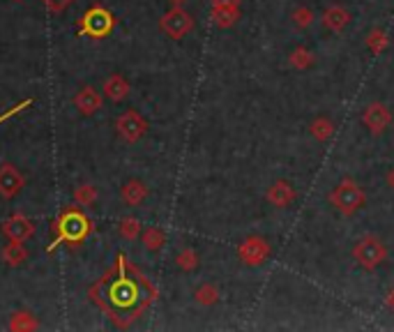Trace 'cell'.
I'll return each instance as SVG.
<instances>
[{
    "label": "cell",
    "mask_w": 394,
    "mask_h": 332,
    "mask_svg": "<svg viewBox=\"0 0 394 332\" xmlns=\"http://www.w3.org/2000/svg\"><path fill=\"white\" fill-rule=\"evenodd\" d=\"M210 19L217 28H233L240 21V5H212Z\"/></svg>",
    "instance_id": "cell-17"
},
{
    "label": "cell",
    "mask_w": 394,
    "mask_h": 332,
    "mask_svg": "<svg viewBox=\"0 0 394 332\" xmlns=\"http://www.w3.org/2000/svg\"><path fill=\"white\" fill-rule=\"evenodd\" d=\"M97 201V187L95 185H79L74 190V203L81 205V208H88V205H95Z\"/></svg>",
    "instance_id": "cell-28"
},
{
    "label": "cell",
    "mask_w": 394,
    "mask_h": 332,
    "mask_svg": "<svg viewBox=\"0 0 394 332\" xmlns=\"http://www.w3.org/2000/svg\"><path fill=\"white\" fill-rule=\"evenodd\" d=\"M219 297H221L219 286L212 282L200 284V286L194 290V302L200 304V307H214V304L219 302Z\"/></svg>",
    "instance_id": "cell-22"
},
{
    "label": "cell",
    "mask_w": 394,
    "mask_h": 332,
    "mask_svg": "<svg viewBox=\"0 0 394 332\" xmlns=\"http://www.w3.org/2000/svg\"><path fill=\"white\" fill-rule=\"evenodd\" d=\"M385 183H387V187H390V190L394 192V166L390 171H387V176H385Z\"/></svg>",
    "instance_id": "cell-31"
},
{
    "label": "cell",
    "mask_w": 394,
    "mask_h": 332,
    "mask_svg": "<svg viewBox=\"0 0 394 332\" xmlns=\"http://www.w3.org/2000/svg\"><path fill=\"white\" fill-rule=\"evenodd\" d=\"M26 187V178L14 164H0V199H14Z\"/></svg>",
    "instance_id": "cell-11"
},
{
    "label": "cell",
    "mask_w": 394,
    "mask_h": 332,
    "mask_svg": "<svg viewBox=\"0 0 394 332\" xmlns=\"http://www.w3.org/2000/svg\"><path fill=\"white\" fill-rule=\"evenodd\" d=\"M141 242H143V247L148 249L150 254L162 252L164 245H166V233H164V228H159V226H148V228H143Z\"/></svg>",
    "instance_id": "cell-20"
},
{
    "label": "cell",
    "mask_w": 394,
    "mask_h": 332,
    "mask_svg": "<svg viewBox=\"0 0 394 332\" xmlns=\"http://www.w3.org/2000/svg\"><path fill=\"white\" fill-rule=\"evenodd\" d=\"M176 266L182 270V273H196L198 266H200V256H198L196 249L185 247V249H180L178 256H176Z\"/></svg>",
    "instance_id": "cell-25"
},
{
    "label": "cell",
    "mask_w": 394,
    "mask_h": 332,
    "mask_svg": "<svg viewBox=\"0 0 394 332\" xmlns=\"http://www.w3.org/2000/svg\"><path fill=\"white\" fill-rule=\"evenodd\" d=\"M118 233H120L122 240H138L143 233V224L138 221L136 217H124L120 219V224H118Z\"/></svg>",
    "instance_id": "cell-27"
},
{
    "label": "cell",
    "mask_w": 394,
    "mask_h": 332,
    "mask_svg": "<svg viewBox=\"0 0 394 332\" xmlns=\"http://www.w3.org/2000/svg\"><path fill=\"white\" fill-rule=\"evenodd\" d=\"M0 259H3L5 266L19 268L28 261V249L24 247V242H12L10 240V245H5L3 252H0Z\"/></svg>",
    "instance_id": "cell-19"
},
{
    "label": "cell",
    "mask_w": 394,
    "mask_h": 332,
    "mask_svg": "<svg viewBox=\"0 0 394 332\" xmlns=\"http://www.w3.org/2000/svg\"><path fill=\"white\" fill-rule=\"evenodd\" d=\"M350 254H353V261L362 270H366V273H373V270H378L387 261L385 242L373 233H364L362 238H357Z\"/></svg>",
    "instance_id": "cell-4"
},
{
    "label": "cell",
    "mask_w": 394,
    "mask_h": 332,
    "mask_svg": "<svg viewBox=\"0 0 394 332\" xmlns=\"http://www.w3.org/2000/svg\"><path fill=\"white\" fill-rule=\"evenodd\" d=\"M309 134L316 138L318 143H328L332 136H335V122H332L330 116H316L314 120L309 122Z\"/></svg>",
    "instance_id": "cell-18"
},
{
    "label": "cell",
    "mask_w": 394,
    "mask_h": 332,
    "mask_svg": "<svg viewBox=\"0 0 394 332\" xmlns=\"http://www.w3.org/2000/svg\"><path fill=\"white\" fill-rule=\"evenodd\" d=\"M74 107L76 111H79L81 116H95L97 111L102 109V93L100 90H95L93 86H83L76 90V95H74Z\"/></svg>",
    "instance_id": "cell-13"
},
{
    "label": "cell",
    "mask_w": 394,
    "mask_h": 332,
    "mask_svg": "<svg viewBox=\"0 0 394 332\" xmlns=\"http://www.w3.org/2000/svg\"><path fill=\"white\" fill-rule=\"evenodd\" d=\"M366 46H369V51L373 55H380L387 51V46H390V37H387V33L383 28H371V30L366 33Z\"/></svg>",
    "instance_id": "cell-23"
},
{
    "label": "cell",
    "mask_w": 394,
    "mask_h": 332,
    "mask_svg": "<svg viewBox=\"0 0 394 332\" xmlns=\"http://www.w3.org/2000/svg\"><path fill=\"white\" fill-rule=\"evenodd\" d=\"M32 104V100H26V102H21V104H17V107H12V109H7L3 116H0V124H3L5 120H10L12 116H17V113H21V111L24 109H28Z\"/></svg>",
    "instance_id": "cell-30"
},
{
    "label": "cell",
    "mask_w": 394,
    "mask_h": 332,
    "mask_svg": "<svg viewBox=\"0 0 394 332\" xmlns=\"http://www.w3.org/2000/svg\"><path fill=\"white\" fill-rule=\"evenodd\" d=\"M288 65L297 69V72H304V69L314 65V53H311L307 46H295L293 51L288 53Z\"/></svg>",
    "instance_id": "cell-24"
},
{
    "label": "cell",
    "mask_w": 394,
    "mask_h": 332,
    "mask_svg": "<svg viewBox=\"0 0 394 332\" xmlns=\"http://www.w3.org/2000/svg\"><path fill=\"white\" fill-rule=\"evenodd\" d=\"M330 205L344 217H353L366 205V194L353 178H341L330 192Z\"/></svg>",
    "instance_id": "cell-3"
},
{
    "label": "cell",
    "mask_w": 394,
    "mask_h": 332,
    "mask_svg": "<svg viewBox=\"0 0 394 332\" xmlns=\"http://www.w3.org/2000/svg\"><path fill=\"white\" fill-rule=\"evenodd\" d=\"M159 28L164 35H169L171 39H182L185 35L194 30V17L185 7H171L169 12L159 19Z\"/></svg>",
    "instance_id": "cell-7"
},
{
    "label": "cell",
    "mask_w": 394,
    "mask_h": 332,
    "mask_svg": "<svg viewBox=\"0 0 394 332\" xmlns=\"http://www.w3.org/2000/svg\"><path fill=\"white\" fill-rule=\"evenodd\" d=\"M90 297L118 325H129L150 307L155 288L129 266L122 254H118L115 266L90 288Z\"/></svg>",
    "instance_id": "cell-1"
},
{
    "label": "cell",
    "mask_w": 394,
    "mask_h": 332,
    "mask_svg": "<svg viewBox=\"0 0 394 332\" xmlns=\"http://www.w3.org/2000/svg\"><path fill=\"white\" fill-rule=\"evenodd\" d=\"M90 233H93V221L88 219V214L83 212L81 208L69 205L51 224L53 242L46 247V252H53V249H58L60 245H65V242H69V245H79V242L86 240Z\"/></svg>",
    "instance_id": "cell-2"
},
{
    "label": "cell",
    "mask_w": 394,
    "mask_h": 332,
    "mask_svg": "<svg viewBox=\"0 0 394 332\" xmlns=\"http://www.w3.org/2000/svg\"><path fill=\"white\" fill-rule=\"evenodd\" d=\"M0 231H3V235L7 240H12V242H26L28 238H32L35 231H37V224L30 219V217H26V214H12V217H7L3 221V226H0Z\"/></svg>",
    "instance_id": "cell-10"
},
{
    "label": "cell",
    "mask_w": 394,
    "mask_h": 332,
    "mask_svg": "<svg viewBox=\"0 0 394 332\" xmlns=\"http://www.w3.org/2000/svg\"><path fill=\"white\" fill-rule=\"evenodd\" d=\"M113 28H115L113 12L106 10V7H102V5H95L81 17L79 28H76V35H79V37L104 39L113 33Z\"/></svg>",
    "instance_id": "cell-5"
},
{
    "label": "cell",
    "mask_w": 394,
    "mask_h": 332,
    "mask_svg": "<svg viewBox=\"0 0 394 332\" xmlns=\"http://www.w3.org/2000/svg\"><path fill=\"white\" fill-rule=\"evenodd\" d=\"M270 254H272V247H270L268 238H263L259 233L247 235L238 247V259L242 266H247V268L263 266V263L270 259Z\"/></svg>",
    "instance_id": "cell-6"
},
{
    "label": "cell",
    "mask_w": 394,
    "mask_h": 332,
    "mask_svg": "<svg viewBox=\"0 0 394 332\" xmlns=\"http://www.w3.org/2000/svg\"><path fill=\"white\" fill-rule=\"evenodd\" d=\"M212 5H240V0H210Z\"/></svg>",
    "instance_id": "cell-33"
},
{
    "label": "cell",
    "mask_w": 394,
    "mask_h": 332,
    "mask_svg": "<svg viewBox=\"0 0 394 332\" xmlns=\"http://www.w3.org/2000/svg\"><path fill=\"white\" fill-rule=\"evenodd\" d=\"M41 3L46 5V10H48V12L60 14V12H65L67 7L74 3V0H41Z\"/></svg>",
    "instance_id": "cell-29"
},
{
    "label": "cell",
    "mask_w": 394,
    "mask_h": 332,
    "mask_svg": "<svg viewBox=\"0 0 394 332\" xmlns=\"http://www.w3.org/2000/svg\"><path fill=\"white\" fill-rule=\"evenodd\" d=\"M297 199V192L295 187L288 183V180H274L272 185L268 187L265 192V201L272 208H279V210H283V208H290L295 203Z\"/></svg>",
    "instance_id": "cell-12"
},
{
    "label": "cell",
    "mask_w": 394,
    "mask_h": 332,
    "mask_svg": "<svg viewBox=\"0 0 394 332\" xmlns=\"http://www.w3.org/2000/svg\"><path fill=\"white\" fill-rule=\"evenodd\" d=\"M129 93H131V86L122 74H111L102 86V95L106 97V100L115 102V104L127 100Z\"/></svg>",
    "instance_id": "cell-16"
},
{
    "label": "cell",
    "mask_w": 394,
    "mask_h": 332,
    "mask_svg": "<svg viewBox=\"0 0 394 332\" xmlns=\"http://www.w3.org/2000/svg\"><path fill=\"white\" fill-rule=\"evenodd\" d=\"M321 24L325 30L330 33H344L350 24V12L346 10L344 5H330L328 10L323 12Z\"/></svg>",
    "instance_id": "cell-14"
},
{
    "label": "cell",
    "mask_w": 394,
    "mask_h": 332,
    "mask_svg": "<svg viewBox=\"0 0 394 332\" xmlns=\"http://www.w3.org/2000/svg\"><path fill=\"white\" fill-rule=\"evenodd\" d=\"M392 122V111L387 104L383 102H371L362 109V124L369 129L371 136H380L385 134V129L390 127Z\"/></svg>",
    "instance_id": "cell-9"
},
{
    "label": "cell",
    "mask_w": 394,
    "mask_h": 332,
    "mask_svg": "<svg viewBox=\"0 0 394 332\" xmlns=\"http://www.w3.org/2000/svg\"><path fill=\"white\" fill-rule=\"evenodd\" d=\"M290 21H293V26L297 30H307V28H311V24L316 21V14L309 5H297L295 10L290 12Z\"/></svg>",
    "instance_id": "cell-26"
},
{
    "label": "cell",
    "mask_w": 394,
    "mask_h": 332,
    "mask_svg": "<svg viewBox=\"0 0 394 332\" xmlns=\"http://www.w3.org/2000/svg\"><path fill=\"white\" fill-rule=\"evenodd\" d=\"M385 302H387V307H390L394 311V288L387 290V297H385Z\"/></svg>",
    "instance_id": "cell-32"
},
{
    "label": "cell",
    "mask_w": 394,
    "mask_h": 332,
    "mask_svg": "<svg viewBox=\"0 0 394 332\" xmlns=\"http://www.w3.org/2000/svg\"><path fill=\"white\" fill-rule=\"evenodd\" d=\"M115 131H118V136H120L122 141L136 143V141H141V138L145 136V131H148V120H145L138 111L129 109V111H124V113L118 116Z\"/></svg>",
    "instance_id": "cell-8"
},
{
    "label": "cell",
    "mask_w": 394,
    "mask_h": 332,
    "mask_svg": "<svg viewBox=\"0 0 394 332\" xmlns=\"http://www.w3.org/2000/svg\"><path fill=\"white\" fill-rule=\"evenodd\" d=\"M148 194H150L148 185H145L143 180H138V178H129L127 183H122V187H120L122 203L129 205V208H138L145 199H148Z\"/></svg>",
    "instance_id": "cell-15"
},
{
    "label": "cell",
    "mask_w": 394,
    "mask_h": 332,
    "mask_svg": "<svg viewBox=\"0 0 394 332\" xmlns=\"http://www.w3.org/2000/svg\"><path fill=\"white\" fill-rule=\"evenodd\" d=\"M169 3H171V7H185L187 0H169Z\"/></svg>",
    "instance_id": "cell-34"
},
{
    "label": "cell",
    "mask_w": 394,
    "mask_h": 332,
    "mask_svg": "<svg viewBox=\"0 0 394 332\" xmlns=\"http://www.w3.org/2000/svg\"><path fill=\"white\" fill-rule=\"evenodd\" d=\"M37 328H39V321L32 311L21 309V311H14L10 316V330H14V332H32Z\"/></svg>",
    "instance_id": "cell-21"
}]
</instances>
